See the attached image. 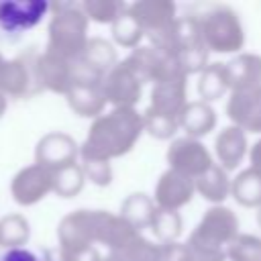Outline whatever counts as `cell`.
<instances>
[{
	"instance_id": "6da1fadb",
	"label": "cell",
	"mask_w": 261,
	"mask_h": 261,
	"mask_svg": "<svg viewBox=\"0 0 261 261\" xmlns=\"http://www.w3.org/2000/svg\"><path fill=\"white\" fill-rule=\"evenodd\" d=\"M145 130L143 114L135 108H112L98 116L80 147L82 161H110L126 155Z\"/></svg>"
},
{
	"instance_id": "7a4b0ae2",
	"label": "cell",
	"mask_w": 261,
	"mask_h": 261,
	"mask_svg": "<svg viewBox=\"0 0 261 261\" xmlns=\"http://www.w3.org/2000/svg\"><path fill=\"white\" fill-rule=\"evenodd\" d=\"M226 67L230 75L228 118L245 133H261V57L241 53Z\"/></svg>"
},
{
	"instance_id": "3957f363",
	"label": "cell",
	"mask_w": 261,
	"mask_h": 261,
	"mask_svg": "<svg viewBox=\"0 0 261 261\" xmlns=\"http://www.w3.org/2000/svg\"><path fill=\"white\" fill-rule=\"evenodd\" d=\"M239 237V218L226 206L206 210L198 226L192 230L188 247L194 261H224L228 245Z\"/></svg>"
},
{
	"instance_id": "277c9868",
	"label": "cell",
	"mask_w": 261,
	"mask_h": 261,
	"mask_svg": "<svg viewBox=\"0 0 261 261\" xmlns=\"http://www.w3.org/2000/svg\"><path fill=\"white\" fill-rule=\"evenodd\" d=\"M53 16L49 22V41H47V51L57 53L65 59L75 61L90 37H88V16L82 8V4L73 2H57L51 4Z\"/></svg>"
},
{
	"instance_id": "5b68a950",
	"label": "cell",
	"mask_w": 261,
	"mask_h": 261,
	"mask_svg": "<svg viewBox=\"0 0 261 261\" xmlns=\"http://www.w3.org/2000/svg\"><path fill=\"white\" fill-rule=\"evenodd\" d=\"M200 20V31L204 45L214 53H237L245 45V31L239 14L230 6H212L204 12Z\"/></svg>"
},
{
	"instance_id": "8992f818",
	"label": "cell",
	"mask_w": 261,
	"mask_h": 261,
	"mask_svg": "<svg viewBox=\"0 0 261 261\" xmlns=\"http://www.w3.org/2000/svg\"><path fill=\"white\" fill-rule=\"evenodd\" d=\"M37 57L39 53L29 49L27 53L4 63L0 71V92L6 98H27L43 90L37 77Z\"/></svg>"
},
{
	"instance_id": "52a82bcc",
	"label": "cell",
	"mask_w": 261,
	"mask_h": 261,
	"mask_svg": "<svg viewBox=\"0 0 261 261\" xmlns=\"http://www.w3.org/2000/svg\"><path fill=\"white\" fill-rule=\"evenodd\" d=\"M165 157H167L169 169H173L194 181L198 177H202L214 165L210 151L198 139H190V137L175 139L169 145Z\"/></svg>"
},
{
	"instance_id": "ba28073f",
	"label": "cell",
	"mask_w": 261,
	"mask_h": 261,
	"mask_svg": "<svg viewBox=\"0 0 261 261\" xmlns=\"http://www.w3.org/2000/svg\"><path fill=\"white\" fill-rule=\"evenodd\" d=\"M59 247L71 253H86L96 243V210H75L57 226Z\"/></svg>"
},
{
	"instance_id": "9c48e42d",
	"label": "cell",
	"mask_w": 261,
	"mask_h": 261,
	"mask_svg": "<svg viewBox=\"0 0 261 261\" xmlns=\"http://www.w3.org/2000/svg\"><path fill=\"white\" fill-rule=\"evenodd\" d=\"M102 90L106 102L114 108H135L143 94V82L126 65V61L116 63L102 80Z\"/></svg>"
},
{
	"instance_id": "30bf717a",
	"label": "cell",
	"mask_w": 261,
	"mask_h": 261,
	"mask_svg": "<svg viewBox=\"0 0 261 261\" xmlns=\"http://www.w3.org/2000/svg\"><path fill=\"white\" fill-rule=\"evenodd\" d=\"M49 10H51V4L45 0L0 2V29L8 35H18L22 31L37 27L47 16Z\"/></svg>"
},
{
	"instance_id": "8fae6325",
	"label": "cell",
	"mask_w": 261,
	"mask_h": 261,
	"mask_svg": "<svg viewBox=\"0 0 261 261\" xmlns=\"http://www.w3.org/2000/svg\"><path fill=\"white\" fill-rule=\"evenodd\" d=\"M49 192H53V171L39 163L20 169L10 184V194L20 206H33L41 202Z\"/></svg>"
},
{
	"instance_id": "7c38bea8",
	"label": "cell",
	"mask_w": 261,
	"mask_h": 261,
	"mask_svg": "<svg viewBox=\"0 0 261 261\" xmlns=\"http://www.w3.org/2000/svg\"><path fill=\"white\" fill-rule=\"evenodd\" d=\"M126 261H194L188 245L181 243H153L141 232L133 237V241L120 253Z\"/></svg>"
},
{
	"instance_id": "4fadbf2b",
	"label": "cell",
	"mask_w": 261,
	"mask_h": 261,
	"mask_svg": "<svg viewBox=\"0 0 261 261\" xmlns=\"http://www.w3.org/2000/svg\"><path fill=\"white\" fill-rule=\"evenodd\" d=\"M37 77H39V84L43 90L65 96L75 77L73 61L45 49L37 57Z\"/></svg>"
},
{
	"instance_id": "5bb4252c",
	"label": "cell",
	"mask_w": 261,
	"mask_h": 261,
	"mask_svg": "<svg viewBox=\"0 0 261 261\" xmlns=\"http://www.w3.org/2000/svg\"><path fill=\"white\" fill-rule=\"evenodd\" d=\"M67 106L77 114L86 118H98L104 112L106 96L102 90V80H90V77H75L69 92L65 94Z\"/></svg>"
},
{
	"instance_id": "9a60e30c",
	"label": "cell",
	"mask_w": 261,
	"mask_h": 261,
	"mask_svg": "<svg viewBox=\"0 0 261 261\" xmlns=\"http://www.w3.org/2000/svg\"><path fill=\"white\" fill-rule=\"evenodd\" d=\"M80 153V147L77 143L65 135V133H49L45 135L39 143H37V149H35V163L51 169V171H57L65 165H71L75 163V157Z\"/></svg>"
},
{
	"instance_id": "2e32d148",
	"label": "cell",
	"mask_w": 261,
	"mask_h": 261,
	"mask_svg": "<svg viewBox=\"0 0 261 261\" xmlns=\"http://www.w3.org/2000/svg\"><path fill=\"white\" fill-rule=\"evenodd\" d=\"M196 194V184L194 179L173 171V169H167L165 173H161L157 186H155V206L161 208V210H171V212H177L179 208H184L186 204L192 202Z\"/></svg>"
},
{
	"instance_id": "e0dca14e",
	"label": "cell",
	"mask_w": 261,
	"mask_h": 261,
	"mask_svg": "<svg viewBox=\"0 0 261 261\" xmlns=\"http://www.w3.org/2000/svg\"><path fill=\"white\" fill-rule=\"evenodd\" d=\"M186 104H188V75L181 73V75L165 77L153 86L151 104H149L151 110L179 120V114L186 108Z\"/></svg>"
},
{
	"instance_id": "ac0fdd59",
	"label": "cell",
	"mask_w": 261,
	"mask_h": 261,
	"mask_svg": "<svg viewBox=\"0 0 261 261\" xmlns=\"http://www.w3.org/2000/svg\"><path fill=\"white\" fill-rule=\"evenodd\" d=\"M128 12L141 24L145 35H157L175 20V4L169 0H141L128 4Z\"/></svg>"
},
{
	"instance_id": "d6986e66",
	"label": "cell",
	"mask_w": 261,
	"mask_h": 261,
	"mask_svg": "<svg viewBox=\"0 0 261 261\" xmlns=\"http://www.w3.org/2000/svg\"><path fill=\"white\" fill-rule=\"evenodd\" d=\"M214 153L218 159V165L224 171L237 169L247 155V133L234 124L222 128L214 141Z\"/></svg>"
},
{
	"instance_id": "ffe728a7",
	"label": "cell",
	"mask_w": 261,
	"mask_h": 261,
	"mask_svg": "<svg viewBox=\"0 0 261 261\" xmlns=\"http://www.w3.org/2000/svg\"><path fill=\"white\" fill-rule=\"evenodd\" d=\"M216 126V112L204 100L188 102L179 114V128L186 130V137L200 139L206 137Z\"/></svg>"
},
{
	"instance_id": "44dd1931",
	"label": "cell",
	"mask_w": 261,
	"mask_h": 261,
	"mask_svg": "<svg viewBox=\"0 0 261 261\" xmlns=\"http://www.w3.org/2000/svg\"><path fill=\"white\" fill-rule=\"evenodd\" d=\"M77 61H80L88 71H92L94 75H98V77H102V80H104V75L118 63V61H116V51H114V47H112L108 41L100 39V37H92V39L88 41V45H86L84 53L77 57Z\"/></svg>"
},
{
	"instance_id": "7402d4cb",
	"label": "cell",
	"mask_w": 261,
	"mask_h": 261,
	"mask_svg": "<svg viewBox=\"0 0 261 261\" xmlns=\"http://www.w3.org/2000/svg\"><path fill=\"white\" fill-rule=\"evenodd\" d=\"M155 212H157L155 200L149 198L147 194H130L122 202V208H120V216L137 232H141L145 228H151L153 218H155Z\"/></svg>"
},
{
	"instance_id": "603a6c76",
	"label": "cell",
	"mask_w": 261,
	"mask_h": 261,
	"mask_svg": "<svg viewBox=\"0 0 261 261\" xmlns=\"http://www.w3.org/2000/svg\"><path fill=\"white\" fill-rule=\"evenodd\" d=\"M230 92V75L226 63H210L198 80V94L204 102H214Z\"/></svg>"
},
{
	"instance_id": "cb8c5ba5",
	"label": "cell",
	"mask_w": 261,
	"mask_h": 261,
	"mask_svg": "<svg viewBox=\"0 0 261 261\" xmlns=\"http://www.w3.org/2000/svg\"><path fill=\"white\" fill-rule=\"evenodd\" d=\"M196 192L202 196V198H206L208 202H212L214 206H218L220 202H224L228 196H230V179H228V175H226V171L218 165V163H214L202 177H198L196 181Z\"/></svg>"
},
{
	"instance_id": "d4e9b609",
	"label": "cell",
	"mask_w": 261,
	"mask_h": 261,
	"mask_svg": "<svg viewBox=\"0 0 261 261\" xmlns=\"http://www.w3.org/2000/svg\"><path fill=\"white\" fill-rule=\"evenodd\" d=\"M230 196L245 208H261V175L249 167L230 184Z\"/></svg>"
},
{
	"instance_id": "484cf974",
	"label": "cell",
	"mask_w": 261,
	"mask_h": 261,
	"mask_svg": "<svg viewBox=\"0 0 261 261\" xmlns=\"http://www.w3.org/2000/svg\"><path fill=\"white\" fill-rule=\"evenodd\" d=\"M84 181H86V175H84L82 165H77V163H71V165H65V167L53 171V192L59 198L77 196L84 188Z\"/></svg>"
},
{
	"instance_id": "4316f807",
	"label": "cell",
	"mask_w": 261,
	"mask_h": 261,
	"mask_svg": "<svg viewBox=\"0 0 261 261\" xmlns=\"http://www.w3.org/2000/svg\"><path fill=\"white\" fill-rule=\"evenodd\" d=\"M31 237L29 220L22 214H8L0 218V245L6 249L22 247Z\"/></svg>"
},
{
	"instance_id": "83f0119b",
	"label": "cell",
	"mask_w": 261,
	"mask_h": 261,
	"mask_svg": "<svg viewBox=\"0 0 261 261\" xmlns=\"http://www.w3.org/2000/svg\"><path fill=\"white\" fill-rule=\"evenodd\" d=\"M145 31L141 29V24L135 20V16L128 12V6L126 10L112 22V37L114 41L120 45V47H126V49H137L141 39H143Z\"/></svg>"
},
{
	"instance_id": "f1b7e54d",
	"label": "cell",
	"mask_w": 261,
	"mask_h": 261,
	"mask_svg": "<svg viewBox=\"0 0 261 261\" xmlns=\"http://www.w3.org/2000/svg\"><path fill=\"white\" fill-rule=\"evenodd\" d=\"M151 230H153V234L157 237L159 243H175L177 237L181 234V216H179V212L157 208Z\"/></svg>"
},
{
	"instance_id": "f546056e",
	"label": "cell",
	"mask_w": 261,
	"mask_h": 261,
	"mask_svg": "<svg viewBox=\"0 0 261 261\" xmlns=\"http://www.w3.org/2000/svg\"><path fill=\"white\" fill-rule=\"evenodd\" d=\"M128 4L122 2H112V0H86L82 2V8L88 16V20L100 22V24H112L124 10Z\"/></svg>"
},
{
	"instance_id": "4dcf8cb0",
	"label": "cell",
	"mask_w": 261,
	"mask_h": 261,
	"mask_svg": "<svg viewBox=\"0 0 261 261\" xmlns=\"http://www.w3.org/2000/svg\"><path fill=\"white\" fill-rule=\"evenodd\" d=\"M230 261H261V239L255 234H239L226 249Z\"/></svg>"
},
{
	"instance_id": "1f68e13d",
	"label": "cell",
	"mask_w": 261,
	"mask_h": 261,
	"mask_svg": "<svg viewBox=\"0 0 261 261\" xmlns=\"http://www.w3.org/2000/svg\"><path fill=\"white\" fill-rule=\"evenodd\" d=\"M143 120H145V130L155 137V139H171L175 135V130L179 128V120L177 118H171V116H165V114H159L151 108H147L143 112Z\"/></svg>"
},
{
	"instance_id": "d6a6232c",
	"label": "cell",
	"mask_w": 261,
	"mask_h": 261,
	"mask_svg": "<svg viewBox=\"0 0 261 261\" xmlns=\"http://www.w3.org/2000/svg\"><path fill=\"white\" fill-rule=\"evenodd\" d=\"M82 169L86 179H90L96 186H108L112 181L110 161H82Z\"/></svg>"
},
{
	"instance_id": "836d02e7",
	"label": "cell",
	"mask_w": 261,
	"mask_h": 261,
	"mask_svg": "<svg viewBox=\"0 0 261 261\" xmlns=\"http://www.w3.org/2000/svg\"><path fill=\"white\" fill-rule=\"evenodd\" d=\"M0 261H45V259L27 247H14V249H6L0 255Z\"/></svg>"
},
{
	"instance_id": "e575fe53",
	"label": "cell",
	"mask_w": 261,
	"mask_h": 261,
	"mask_svg": "<svg viewBox=\"0 0 261 261\" xmlns=\"http://www.w3.org/2000/svg\"><path fill=\"white\" fill-rule=\"evenodd\" d=\"M249 159H251V167L261 175V139L251 147V151H249Z\"/></svg>"
},
{
	"instance_id": "d590c367",
	"label": "cell",
	"mask_w": 261,
	"mask_h": 261,
	"mask_svg": "<svg viewBox=\"0 0 261 261\" xmlns=\"http://www.w3.org/2000/svg\"><path fill=\"white\" fill-rule=\"evenodd\" d=\"M102 261H126L120 253H116V251H110L106 257H102Z\"/></svg>"
},
{
	"instance_id": "8d00e7d4",
	"label": "cell",
	"mask_w": 261,
	"mask_h": 261,
	"mask_svg": "<svg viewBox=\"0 0 261 261\" xmlns=\"http://www.w3.org/2000/svg\"><path fill=\"white\" fill-rule=\"evenodd\" d=\"M6 106H8V98H6V96H4L2 92H0V116L4 114V110H6Z\"/></svg>"
},
{
	"instance_id": "74e56055",
	"label": "cell",
	"mask_w": 261,
	"mask_h": 261,
	"mask_svg": "<svg viewBox=\"0 0 261 261\" xmlns=\"http://www.w3.org/2000/svg\"><path fill=\"white\" fill-rule=\"evenodd\" d=\"M4 63H6V59L0 55V71H2V67H4Z\"/></svg>"
},
{
	"instance_id": "f35d334b",
	"label": "cell",
	"mask_w": 261,
	"mask_h": 261,
	"mask_svg": "<svg viewBox=\"0 0 261 261\" xmlns=\"http://www.w3.org/2000/svg\"><path fill=\"white\" fill-rule=\"evenodd\" d=\"M257 222H259V226H261V208H259V212H257Z\"/></svg>"
}]
</instances>
